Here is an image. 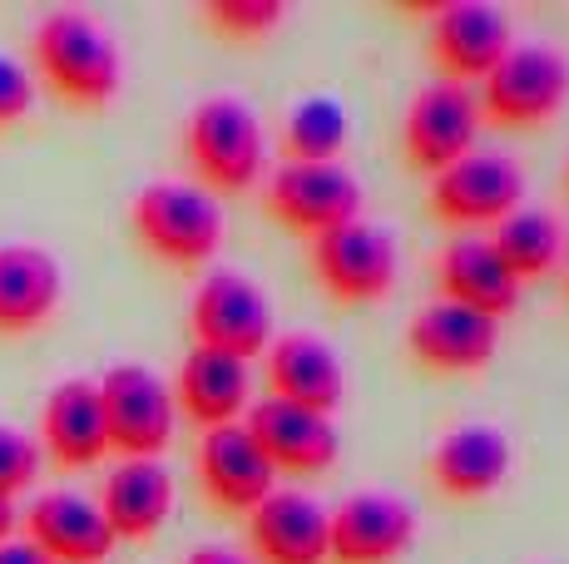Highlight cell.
I'll return each instance as SVG.
<instances>
[{
    "mask_svg": "<svg viewBox=\"0 0 569 564\" xmlns=\"http://www.w3.org/2000/svg\"><path fill=\"white\" fill-rule=\"evenodd\" d=\"M30 56H36V80H46L64 104H80V110L109 104L124 80V60H119L109 26L80 6H60L40 16L36 36H30Z\"/></svg>",
    "mask_w": 569,
    "mask_h": 564,
    "instance_id": "1",
    "label": "cell"
},
{
    "mask_svg": "<svg viewBox=\"0 0 569 564\" xmlns=\"http://www.w3.org/2000/svg\"><path fill=\"white\" fill-rule=\"evenodd\" d=\"M262 124L253 104L238 94H208L193 104L183 124V154L193 164L199 189L218 193H248L262 179Z\"/></svg>",
    "mask_w": 569,
    "mask_h": 564,
    "instance_id": "2",
    "label": "cell"
},
{
    "mask_svg": "<svg viewBox=\"0 0 569 564\" xmlns=\"http://www.w3.org/2000/svg\"><path fill=\"white\" fill-rule=\"evenodd\" d=\"M134 238L169 268H203L223 243V209L199 183L159 179L144 183L129 203Z\"/></svg>",
    "mask_w": 569,
    "mask_h": 564,
    "instance_id": "3",
    "label": "cell"
},
{
    "mask_svg": "<svg viewBox=\"0 0 569 564\" xmlns=\"http://www.w3.org/2000/svg\"><path fill=\"white\" fill-rule=\"evenodd\" d=\"M480 119L496 129H545L569 104V56L560 46H510V56L480 80Z\"/></svg>",
    "mask_w": 569,
    "mask_h": 564,
    "instance_id": "4",
    "label": "cell"
},
{
    "mask_svg": "<svg viewBox=\"0 0 569 564\" xmlns=\"http://www.w3.org/2000/svg\"><path fill=\"white\" fill-rule=\"evenodd\" d=\"M308 258H312V278L337 308H367L381 302L397 288L401 273V253L397 238L381 223L352 219L342 228H327V233L308 238Z\"/></svg>",
    "mask_w": 569,
    "mask_h": 564,
    "instance_id": "5",
    "label": "cell"
},
{
    "mask_svg": "<svg viewBox=\"0 0 569 564\" xmlns=\"http://www.w3.org/2000/svg\"><path fill=\"white\" fill-rule=\"evenodd\" d=\"M94 386H100L109 451H119V461H159L179 426L169 382L144 362H119Z\"/></svg>",
    "mask_w": 569,
    "mask_h": 564,
    "instance_id": "6",
    "label": "cell"
},
{
    "mask_svg": "<svg viewBox=\"0 0 569 564\" xmlns=\"http://www.w3.org/2000/svg\"><path fill=\"white\" fill-rule=\"evenodd\" d=\"M193 346H213L238 362H253L272 346V298L238 268H213L189 302Z\"/></svg>",
    "mask_w": 569,
    "mask_h": 564,
    "instance_id": "7",
    "label": "cell"
},
{
    "mask_svg": "<svg viewBox=\"0 0 569 564\" xmlns=\"http://www.w3.org/2000/svg\"><path fill=\"white\" fill-rule=\"evenodd\" d=\"M516 209H525V169L500 149H476L431 179V213L456 233L496 228Z\"/></svg>",
    "mask_w": 569,
    "mask_h": 564,
    "instance_id": "8",
    "label": "cell"
},
{
    "mask_svg": "<svg viewBox=\"0 0 569 564\" xmlns=\"http://www.w3.org/2000/svg\"><path fill=\"white\" fill-rule=\"evenodd\" d=\"M480 104L476 90L456 80H431L411 94L407 114H401V154H407L411 173H441L461 164L466 154H476L480 139Z\"/></svg>",
    "mask_w": 569,
    "mask_h": 564,
    "instance_id": "9",
    "label": "cell"
},
{
    "mask_svg": "<svg viewBox=\"0 0 569 564\" xmlns=\"http://www.w3.org/2000/svg\"><path fill=\"white\" fill-rule=\"evenodd\" d=\"M421 10L431 16L426 46H431L436 70H441V80H456L466 90L486 80L516 46L510 16L500 6H486V0H436Z\"/></svg>",
    "mask_w": 569,
    "mask_h": 564,
    "instance_id": "10",
    "label": "cell"
},
{
    "mask_svg": "<svg viewBox=\"0 0 569 564\" xmlns=\"http://www.w3.org/2000/svg\"><path fill=\"white\" fill-rule=\"evenodd\" d=\"M262 209L288 233L317 238L327 228L362 219V183L342 159H332V164H278L268 179V193H262Z\"/></svg>",
    "mask_w": 569,
    "mask_h": 564,
    "instance_id": "11",
    "label": "cell"
},
{
    "mask_svg": "<svg viewBox=\"0 0 569 564\" xmlns=\"http://www.w3.org/2000/svg\"><path fill=\"white\" fill-rule=\"evenodd\" d=\"M416 545V510L401 495L357 491L327 510V564H397Z\"/></svg>",
    "mask_w": 569,
    "mask_h": 564,
    "instance_id": "12",
    "label": "cell"
},
{
    "mask_svg": "<svg viewBox=\"0 0 569 564\" xmlns=\"http://www.w3.org/2000/svg\"><path fill=\"white\" fill-rule=\"evenodd\" d=\"M496 342H500V322L441 298L416 308V318L407 322V356L421 372H436V376L486 372L490 356H496Z\"/></svg>",
    "mask_w": 569,
    "mask_h": 564,
    "instance_id": "13",
    "label": "cell"
},
{
    "mask_svg": "<svg viewBox=\"0 0 569 564\" xmlns=\"http://www.w3.org/2000/svg\"><path fill=\"white\" fill-rule=\"evenodd\" d=\"M243 431L253 436L262 461L278 475H322V471H332L337 451H342V436H337L332 416L288 406V401H278V396L253 401L243 416Z\"/></svg>",
    "mask_w": 569,
    "mask_h": 564,
    "instance_id": "14",
    "label": "cell"
},
{
    "mask_svg": "<svg viewBox=\"0 0 569 564\" xmlns=\"http://www.w3.org/2000/svg\"><path fill=\"white\" fill-rule=\"evenodd\" d=\"M193 475H199V491L208 495V505L228 510V515H248V510L278 491V471L262 461L243 421L203 431L199 451H193Z\"/></svg>",
    "mask_w": 569,
    "mask_h": 564,
    "instance_id": "15",
    "label": "cell"
},
{
    "mask_svg": "<svg viewBox=\"0 0 569 564\" xmlns=\"http://www.w3.org/2000/svg\"><path fill=\"white\" fill-rule=\"evenodd\" d=\"M431 278H436V298L441 302H456V308H470L480 318L500 322L516 312L520 302V282L500 263V253L490 248V238L480 233H461L436 253L431 263Z\"/></svg>",
    "mask_w": 569,
    "mask_h": 564,
    "instance_id": "16",
    "label": "cell"
},
{
    "mask_svg": "<svg viewBox=\"0 0 569 564\" xmlns=\"http://www.w3.org/2000/svg\"><path fill=\"white\" fill-rule=\"evenodd\" d=\"M516 451L510 436L490 421H461L431 451V485L446 501H486L506 485Z\"/></svg>",
    "mask_w": 569,
    "mask_h": 564,
    "instance_id": "17",
    "label": "cell"
},
{
    "mask_svg": "<svg viewBox=\"0 0 569 564\" xmlns=\"http://www.w3.org/2000/svg\"><path fill=\"white\" fill-rule=\"evenodd\" d=\"M262 362H268V396L317 411V416H332L342 406L347 372L327 338H317V332H282L262 352Z\"/></svg>",
    "mask_w": 569,
    "mask_h": 564,
    "instance_id": "18",
    "label": "cell"
},
{
    "mask_svg": "<svg viewBox=\"0 0 569 564\" xmlns=\"http://www.w3.org/2000/svg\"><path fill=\"white\" fill-rule=\"evenodd\" d=\"M20 520H26V540L50 564H104L109 550L119 545L114 530L104 525L100 505H94L90 495H80V491L36 495Z\"/></svg>",
    "mask_w": 569,
    "mask_h": 564,
    "instance_id": "19",
    "label": "cell"
},
{
    "mask_svg": "<svg viewBox=\"0 0 569 564\" xmlns=\"http://www.w3.org/2000/svg\"><path fill=\"white\" fill-rule=\"evenodd\" d=\"M169 392H173V406L193 426L213 431V426H233V421L248 416V406H253V376H248V362H238V356L213 352V346H189Z\"/></svg>",
    "mask_w": 569,
    "mask_h": 564,
    "instance_id": "20",
    "label": "cell"
},
{
    "mask_svg": "<svg viewBox=\"0 0 569 564\" xmlns=\"http://www.w3.org/2000/svg\"><path fill=\"white\" fill-rule=\"evenodd\" d=\"M253 564H327V505L308 491H272L248 510Z\"/></svg>",
    "mask_w": 569,
    "mask_h": 564,
    "instance_id": "21",
    "label": "cell"
},
{
    "mask_svg": "<svg viewBox=\"0 0 569 564\" xmlns=\"http://www.w3.org/2000/svg\"><path fill=\"white\" fill-rule=\"evenodd\" d=\"M36 441H40V451H50L54 465H64V471L100 465L109 455L100 386H94L90 376H64L60 386H50L46 406H40V436Z\"/></svg>",
    "mask_w": 569,
    "mask_h": 564,
    "instance_id": "22",
    "label": "cell"
},
{
    "mask_svg": "<svg viewBox=\"0 0 569 564\" xmlns=\"http://www.w3.org/2000/svg\"><path fill=\"white\" fill-rule=\"evenodd\" d=\"M64 298L60 258L40 243H0V338L36 332Z\"/></svg>",
    "mask_w": 569,
    "mask_h": 564,
    "instance_id": "23",
    "label": "cell"
},
{
    "mask_svg": "<svg viewBox=\"0 0 569 564\" xmlns=\"http://www.w3.org/2000/svg\"><path fill=\"white\" fill-rule=\"evenodd\" d=\"M100 515L114 540H154L173 515V475L163 461H119L104 475Z\"/></svg>",
    "mask_w": 569,
    "mask_h": 564,
    "instance_id": "24",
    "label": "cell"
},
{
    "mask_svg": "<svg viewBox=\"0 0 569 564\" xmlns=\"http://www.w3.org/2000/svg\"><path fill=\"white\" fill-rule=\"evenodd\" d=\"M490 248L500 253V263L516 273V282L525 288V282H540L550 278L555 268L565 263V223L555 219L550 209H516L506 223L490 228Z\"/></svg>",
    "mask_w": 569,
    "mask_h": 564,
    "instance_id": "25",
    "label": "cell"
},
{
    "mask_svg": "<svg viewBox=\"0 0 569 564\" xmlns=\"http://www.w3.org/2000/svg\"><path fill=\"white\" fill-rule=\"evenodd\" d=\"M352 139V119L347 104L308 94V100L288 104L282 114V164H332Z\"/></svg>",
    "mask_w": 569,
    "mask_h": 564,
    "instance_id": "26",
    "label": "cell"
},
{
    "mask_svg": "<svg viewBox=\"0 0 569 564\" xmlns=\"http://www.w3.org/2000/svg\"><path fill=\"white\" fill-rule=\"evenodd\" d=\"M203 20L228 40H262L288 20L282 0H203Z\"/></svg>",
    "mask_w": 569,
    "mask_h": 564,
    "instance_id": "27",
    "label": "cell"
},
{
    "mask_svg": "<svg viewBox=\"0 0 569 564\" xmlns=\"http://www.w3.org/2000/svg\"><path fill=\"white\" fill-rule=\"evenodd\" d=\"M40 455L46 451H40L36 436H26L20 426H6V421H0V495L16 501L20 491H30L40 475Z\"/></svg>",
    "mask_w": 569,
    "mask_h": 564,
    "instance_id": "28",
    "label": "cell"
},
{
    "mask_svg": "<svg viewBox=\"0 0 569 564\" xmlns=\"http://www.w3.org/2000/svg\"><path fill=\"white\" fill-rule=\"evenodd\" d=\"M36 110V74L16 56H0V124H16Z\"/></svg>",
    "mask_w": 569,
    "mask_h": 564,
    "instance_id": "29",
    "label": "cell"
},
{
    "mask_svg": "<svg viewBox=\"0 0 569 564\" xmlns=\"http://www.w3.org/2000/svg\"><path fill=\"white\" fill-rule=\"evenodd\" d=\"M0 564H50V560L26 535H10V540H0Z\"/></svg>",
    "mask_w": 569,
    "mask_h": 564,
    "instance_id": "30",
    "label": "cell"
},
{
    "mask_svg": "<svg viewBox=\"0 0 569 564\" xmlns=\"http://www.w3.org/2000/svg\"><path fill=\"white\" fill-rule=\"evenodd\" d=\"M183 564H253L243 555V550H233V545H199V550H189V560Z\"/></svg>",
    "mask_w": 569,
    "mask_h": 564,
    "instance_id": "31",
    "label": "cell"
},
{
    "mask_svg": "<svg viewBox=\"0 0 569 564\" xmlns=\"http://www.w3.org/2000/svg\"><path fill=\"white\" fill-rule=\"evenodd\" d=\"M16 525H20V510H16V501H10V495H0V540L16 535Z\"/></svg>",
    "mask_w": 569,
    "mask_h": 564,
    "instance_id": "32",
    "label": "cell"
},
{
    "mask_svg": "<svg viewBox=\"0 0 569 564\" xmlns=\"http://www.w3.org/2000/svg\"><path fill=\"white\" fill-rule=\"evenodd\" d=\"M560 268H565V288H569V248H565V263Z\"/></svg>",
    "mask_w": 569,
    "mask_h": 564,
    "instance_id": "33",
    "label": "cell"
},
{
    "mask_svg": "<svg viewBox=\"0 0 569 564\" xmlns=\"http://www.w3.org/2000/svg\"><path fill=\"white\" fill-rule=\"evenodd\" d=\"M565 189H569V169H565Z\"/></svg>",
    "mask_w": 569,
    "mask_h": 564,
    "instance_id": "34",
    "label": "cell"
}]
</instances>
